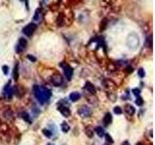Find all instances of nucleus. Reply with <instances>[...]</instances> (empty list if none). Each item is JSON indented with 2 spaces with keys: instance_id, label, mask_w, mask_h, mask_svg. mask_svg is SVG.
Listing matches in <instances>:
<instances>
[{
  "instance_id": "obj_23",
  "label": "nucleus",
  "mask_w": 155,
  "mask_h": 145,
  "mask_svg": "<svg viewBox=\"0 0 155 145\" xmlns=\"http://www.w3.org/2000/svg\"><path fill=\"white\" fill-rule=\"evenodd\" d=\"M114 111H115L116 114H121V113H122V110H121V108H120L119 106H116V107L114 108Z\"/></svg>"
},
{
  "instance_id": "obj_2",
  "label": "nucleus",
  "mask_w": 155,
  "mask_h": 145,
  "mask_svg": "<svg viewBox=\"0 0 155 145\" xmlns=\"http://www.w3.org/2000/svg\"><path fill=\"white\" fill-rule=\"evenodd\" d=\"M36 28H37V25H36L35 23H29V24H27L25 27H23L22 32H23V34L26 35V36H31V35L34 33V31L36 30Z\"/></svg>"
},
{
  "instance_id": "obj_12",
  "label": "nucleus",
  "mask_w": 155,
  "mask_h": 145,
  "mask_svg": "<svg viewBox=\"0 0 155 145\" xmlns=\"http://www.w3.org/2000/svg\"><path fill=\"white\" fill-rule=\"evenodd\" d=\"M60 127H61L62 132H64V133H67L70 130V126H69V124L67 122H62L61 125H60Z\"/></svg>"
},
{
  "instance_id": "obj_13",
  "label": "nucleus",
  "mask_w": 155,
  "mask_h": 145,
  "mask_svg": "<svg viewBox=\"0 0 155 145\" xmlns=\"http://www.w3.org/2000/svg\"><path fill=\"white\" fill-rule=\"evenodd\" d=\"M95 132H96V134H98V136H100V137H102V136L105 135V131L101 127H96L95 128Z\"/></svg>"
},
{
  "instance_id": "obj_16",
  "label": "nucleus",
  "mask_w": 155,
  "mask_h": 145,
  "mask_svg": "<svg viewBox=\"0 0 155 145\" xmlns=\"http://www.w3.org/2000/svg\"><path fill=\"white\" fill-rule=\"evenodd\" d=\"M85 134H86L89 137H91V136L93 135V130H92L90 127H87V128H85Z\"/></svg>"
},
{
  "instance_id": "obj_28",
  "label": "nucleus",
  "mask_w": 155,
  "mask_h": 145,
  "mask_svg": "<svg viewBox=\"0 0 155 145\" xmlns=\"http://www.w3.org/2000/svg\"><path fill=\"white\" fill-rule=\"evenodd\" d=\"M121 145H130V144H129V142H128V141H125L124 143H122Z\"/></svg>"
},
{
  "instance_id": "obj_4",
  "label": "nucleus",
  "mask_w": 155,
  "mask_h": 145,
  "mask_svg": "<svg viewBox=\"0 0 155 145\" xmlns=\"http://www.w3.org/2000/svg\"><path fill=\"white\" fill-rule=\"evenodd\" d=\"M26 45H27V42H26V40L23 39V38H20L19 43H18L17 45H16V52H17V53H21V52L25 49Z\"/></svg>"
},
{
  "instance_id": "obj_30",
  "label": "nucleus",
  "mask_w": 155,
  "mask_h": 145,
  "mask_svg": "<svg viewBox=\"0 0 155 145\" xmlns=\"http://www.w3.org/2000/svg\"><path fill=\"white\" fill-rule=\"evenodd\" d=\"M105 145H110V144H109V143H106V144H105Z\"/></svg>"
},
{
  "instance_id": "obj_10",
  "label": "nucleus",
  "mask_w": 155,
  "mask_h": 145,
  "mask_svg": "<svg viewBox=\"0 0 155 145\" xmlns=\"http://www.w3.org/2000/svg\"><path fill=\"white\" fill-rule=\"evenodd\" d=\"M84 88H85V89H86L89 93H91V94H94V93H95V91H96V90H95V87H94V86H93V85H92L90 82H88V81L85 83Z\"/></svg>"
},
{
  "instance_id": "obj_31",
  "label": "nucleus",
  "mask_w": 155,
  "mask_h": 145,
  "mask_svg": "<svg viewBox=\"0 0 155 145\" xmlns=\"http://www.w3.org/2000/svg\"><path fill=\"white\" fill-rule=\"evenodd\" d=\"M20 1H25V0H20Z\"/></svg>"
},
{
  "instance_id": "obj_8",
  "label": "nucleus",
  "mask_w": 155,
  "mask_h": 145,
  "mask_svg": "<svg viewBox=\"0 0 155 145\" xmlns=\"http://www.w3.org/2000/svg\"><path fill=\"white\" fill-rule=\"evenodd\" d=\"M112 121H113V117H112L111 113H107V114L105 115L104 119H103L104 125H105V126H109V125L112 123Z\"/></svg>"
},
{
  "instance_id": "obj_29",
  "label": "nucleus",
  "mask_w": 155,
  "mask_h": 145,
  "mask_svg": "<svg viewBox=\"0 0 155 145\" xmlns=\"http://www.w3.org/2000/svg\"><path fill=\"white\" fill-rule=\"evenodd\" d=\"M47 145H54V144H52V143H48Z\"/></svg>"
},
{
  "instance_id": "obj_6",
  "label": "nucleus",
  "mask_w": 155,
  "mask_h": 145,
  "mask_svg": "<svg viewBox=\"0 0 155 145\" xmlns=\"http://www.w3.org/2000/svg\"><path fill=\"white\" fill-rule=\"evenodd\" d=\"M52 83H53L54 85L59 86V85H61V84L63 83V78H62V76L59 75V74H54V75L52 77Z\"/></svg>"
},
{
  "instance_id": "obj_15",
  "label": "nucleus",
  "mask_w": 155,
  "mask_h": 145,
  "mask_svg": "<svg viewBox=\"0 0 155 145\" xmlns=\"http://www.w3.org/2000/svg\"><path fill=\"white\" fill-rule=\"evenodd\" d=\"M34 20H35V21H41V20H42V13H41L40 10H37V11H36Z\"/></svg>"
},
{
  "instance_id": "obj_17",
  "label": "nucleus",
  "mask_w": 155,
  "mask_h": 145,
  "mask_svg": "<svg viewBox=\"0 0 155 145\" xmlns=\"http://www.w3.org/2000/svg\"><path fill=\"white\" fill-rule=\"evenodd\" d=\"M18 70L19 69H18V65H17V66H15V69H14V79L15 80H17L19 78V71Z\"/></svg>"
},
{
  "instance_id": "obj_25",
  "label": "nucleus",
  "mask_w": 155,
  "mask_h": 145,
  "mask_svg": "<svg viewBox=\"0 0 155 145\" xmlns=\"http://www.w3.org/2000/svg\"><path fill=\"white\" fill-rule=\"evenodd\" d=\"M136 104H138V105H142V104H143L142 99L141 97H138V98H137V100H136Z\"/></svg>"
},
{
  "instance_id": "obj_7",
  "label": "nucleus",
  "mask_w": 155,
  "mask_h": 145,
  "mask_svg": "<svg viewBox=\"0 0 155 145\" xmlns=\"http://www.w3.org/2000/svg\"><path fill=\"white\" fill-rule=\"evenodd\" d=\"M59 111H60V113H61L64 117H69V116L71 115L70 109H69L68 107H66V106H60V107H59Z\"/></svg>"
},
{
  "instance_id": "obj_22",
  "label": "nucleus",
  "mask_w": 155,
  "mask_h": 145,
  "mask_svg": "<svg viewBox=\"0 0 155 145\" xmlns=\"http://www.w3.org/2000/svg\"><path fill=\"white\" fill-rule=\"evenodd\" d=\"M138 74H139V77L140 78H144V76H145V73H144V71H143V69H140L139 70V72H138Z\"/></svg>"
},
{
  "instance_id": "obj_9",
  "label": "nucleus",
  "mask_w": 155,
  "mask_h": 145,
  "mask_svg": "<svg viewBox=\"0 0 155 145\" xmlns=\"http://www.w3.org/2000/svg\"><path fill=\"white\" fill-rule=\"evenodd\" d=\"M125 111L129 114V115H133L135 113V107L132 105V104H126L125 105Z\"/></svg>"
},
{
  "instance_id": "obj_24",
  "label": "nucleus",
  "mask_w": 155,
  "mask_h": 145,
  "mask_svg": "<svg viewBox=\"0 0 155 145\" xmlns=\"http://www.w3.org/2000/svg\"><path fill=\"white\" fill-rule=\"evenodd\" d=\"M57 23H58V25L63 24V15H62V14H60V15H59V17H58Z\"/></svg>"
},
{
  "instance_id": "obj_3",
  "label": "nucleus",
  "mask_w": 155,
  "mask_h": 145,
  "mask_svg": "<svg viewBox=\"0 0 155 145\" xmlns=\"http://www.w3.org/2000/svg\"><path fill=\"white\" fill-rule=\"evenodd\" d=\"M60 67H62V69L64 70V74H65L66 78H67L68 79H71V78H72V76H73V70H72V68H71L69 65L65 64L64 62L60 63Z\"/></svg>"
},
{
  "instance_id": "obj_19",
  "label": "nucleus",
  "mask_w": 155,
  "mask_h": 145,
  "mask_svg": "<svg viewBox=\"0 0 155 145\" xmlns=\"http://www.w3.org/2000/svg\"><path fill=\"white\" fill-rule=\"evenodd\" d=\"M43 134L47 136V137H51L52 135V133L51 132V131H49V130H47V129H44L43 130Z\"/></svg>"
},
{
  "instance_id": "obj_21",
  "label": "nucleus",
  "mask_w": 155,
  "mask_h": 145,
  "mask_svg": "<svg viewBox=\"0 0 155 145\" xmlns=\"http://www.w3.org/2000/svg\"><path fill=\"white\" fill-rule=\"evenodd\" d=\"M132 93H133L135 96L139 97V96H140V93H141V90H140L139 88H134V89L132 90Z\"/></svg>"
},
{
  "instance_id": "obj_18",
  "label": "nucleus",
  "mask_w": 155,
  "mask_h": 145,
  "mask_svg": "<svg viewBox=\"0 0 155 145\" xmlns=\"http://www.w3.org/2000/svg\"><path fill=\"white\" fill-rule=\"evenodd\" d=\"M107 22H108V21H107L106 19L102 21L101 24H100V30H101V31H103V30L106 28V26H107Z\"/></svg>"
},
{
  "instance_id": "obj_1",
  "label": "nucleus",
  "mask_w": 155,
  "mask_h": 145,
  "mask_svg": "<svg viewBox=\"0 0 155 145\" xmlns=\"http://www.w3.org/2000/svg\"><path fill=\"white\" fill-rule=\"evenodd\" d=\"M34 94H35L36 99L41 104H44L47 101H49L52 95L49 89H47L46 87H41V86H34Z\"/></svg>"
},
{
  "instance_id": "obj_26",
  "label": "nucleus",
  "mask_w": 155,
  "mask_h": 145,
  "mask_svg": "<svg viewBox=\"0 0 155 145\" xmlns=\"http://www.w3.org/2000/svg\"><path fill=\"white\" fill-rule=\"evenodd\" d=\"M2 69H3V73H4V75H8V72H9V68H8V66H3Z\"/></svg>"
},
{
  "instance_id": "obj_20",
  "label": "nucleus",
  "mask_w": 155,
  "mask_h": 145,
  "mask_svg": "<svg viewBox=\"0 0 155 145\" xmlns=\"http://www.w3.org/2000/svg\"><path fill=\"white\" fill-rule=\"evenodd\" d=\"M105 137H106V140H107L110 144H112V143L114 142V140H113V138H112V136H111L110 134H105Z\"/></svg>"
},
{
  "instance_id": "obj_5",
  "label": "nucleus",
  "mask_w": 155,
  "mask_h": 145,
  "mask_svg": "<svg viewBox=\"0 0 155 145\" xmlns=\"http://www.w3.org/2000/svg\"><path fill=\"white\" fill-rule=\"evenodd\" d=\"M78 114L80 117L84 118V117H89L91 115V110L88 106H81L79 109H78Z\"/></svg>"
},
{
  "instance_id": "obj_27",
  "label": "nucleus",
  "mask_w": 155,
  "mask_h": 145,
  "mask_svg": "<svg viewBox=\"0 0 155 145\" xmlns=\"http://www.w3.org/2000/svg\"><path fill=\"white\" fill-rule=\"evenodd\" d=\"M27 58H28L29 60L33 61V62H35V61H36V58H35L34 56H32V55H27Z\"/></svg>"
},
{
  "instance_id": "obj_11",
  "label": "nucleus",
  "mask_w": 155,
  "mask_h": 145,
  "mask_svg": "<svg viewBox=\"0 0 155 145\" xmlns=\"http://www.w3.org/2000/svg\"><path fill=\"white\" fill-rule=\"evenodd\" d=\"M79 98H80V95H79V93H78V92H73V93L70 95V100H71L72 102H77Z\"/></svg>"
},
{
  "instance_id": "obj_14",
  "label": "nucleus",
  "mask_w": 155,
  "mask_h": 145,
  "mask_svg": "<svg viewBox=\"0 0 155 145\" xmlns=\"http://www.w3.org/2000/svg\"><path fill=\"white\" fill-rule=\"evenodd\" d=\"M20 115H21V118H22V119H24L26 122H29V123H30V118H29V115H28L27 112L24 111V112H22Z\"/></svg>"
}]
</instances>
